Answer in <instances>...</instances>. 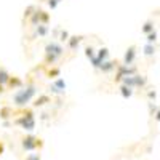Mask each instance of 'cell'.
<instances>
[{
	"instance_id": "obj_1",
	"label": "cell",
	"mask_w": 160,
	"mask_h": 160,
	"mask_svg": "<svg viewBox=\"0 0 160 160\" xmlns=\"http://www.w3.org/2000/svg\"><path fill=\"white\" fill-rule=\"evenodd\" d=\"M133 59H135V47H131V48L127 51V55H125V62L130 64Z\"/></svg>"
},
{
	"instance_id": "obj_2",
	"label": "cell",
	"mask_w": 160,
	"mask_h": 160,
	"mask_svg": "<svg viewBox=\"0 0 160 160\" xmlns=\"http://www.w3.org/2000/svg\"><path fill=\"white\" fill-rule=\"evenodd\" d=\"M155 53V48H154V45L152 43H148L144 47V55H148V56H151V55H154Z\"/></svg>"
},
{
	"instance_id": "obj_4",
	"label": "cell",
	"mask_w": 160,
	"mask_h": 160,
	"mask_svg": "<svg viewBox=\"0 0 160 160\" xmlns=\"http://www.w3.org/2000/svg\"><path fill=\"white\" fill-rule=\"evenodd\" d=\"M155 38H157L155 31H152V32H149V34H148V42H149V43H154V42H155Z\"/></svg>"
},
{
	"instance_id": "obj_5",
	"label": "cell",
	"mask_w": 160,
	"mask_h": 160,
	"mask_svg": "<svg viewBox=\"0 0 160 160\" xmlns=\"http://www.w3.org/2000/svg\"><path fill=\"white\" fill-rule=\"evenodd\" d=\"M131 88H128V87H122V95L125 96V98H128V96H131Z\"/></svg>"
},
{
	"instance_id": "obj_3",
	"label": "cell",
	"mask_w": 160,
	"mask_h": 160,
	"mask_svg": "<svg viewBox=\"0 0 160 160\" xmlns=\"http://www.w3.org/2000/svg\"><path fill=\"white\" fill-rule=\"evenodd\" d=\"M154 31V24L152 22H146L144 26H142V32L144 34H149V32H152Z\"/></svg>"
},
{
	"instance_id": "obj_6",
	"label": "cell",
	"mask_w": 160,
	"mask_h": 160,
	"mask_svg": "<svg viewBox=\"0 0 160 160\" xmlns=\"http://www.w3.org/2000/svg\"><path fill=\"white\" fill-rule=\"evenodd\" d=\"M157 120H158V122H160V111L157 112Z\"/></svg>"
}]
</instances>
